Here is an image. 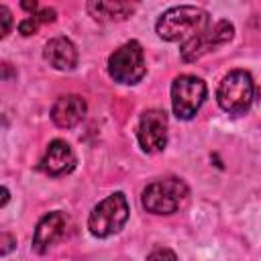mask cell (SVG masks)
<instances>
[{
    "instance_id": "obj_1",
    "label": "cell",
    "mask_w": 261,
    "mask_h": 261,
    "mask_svg": "<svg viewBox=\"0 0 261 261\" xmlns=\"http://www.w3.org/2000/svg\"><path fill=\"white\" fill-rule=\"evenodd\" d=\"M210 24V14L204 8L198 6H173L169 10H165L157 24L155 31L163 41L175 43V41H190L192 37H196L198 33H202L206 27Z\"/></svg>"
},
{
    "instance_id": "obj_2",
    "label": "cell",
    "mask_w": 261,
    "mask_h": 261,
    "mask_svg": "<svg viewBox=\"0 0 261 261\" xmlns=\"http://www.w3.org/2000/svg\"><path fill=\"white\" fill-rule=\"evenodd\" d=\"M218 106L228 114H245L255 100V82L249 71L245 69H232L228 71L216 90Z\"/></svg>"
},
{
    "instance_id": "obj_3",
    "label": "cell",
    "mask_w": 261,
    "mask_h": 261,
    "mask_svg": "<svg viewBox=\"0 0 261 261\" xmlns=\"http://www.w3.org/2000/svg\"><path fill=\"white\" fill-rule=\"evenodd\" d=\"M128 220V202L122 192H114L102 202H98L90 216H88V228L94 237L106 239L116 234Z\"/></svg>"
},
{
    "instance_id": "obj_4",
    "label": "cell",
    "mask_w": 261,
    "mask_h": 261,
    "mask_svg": "<svg viewBox=\"0 0 261 261\" xmlns=\"http://www.w3.org/2000/svg\"><path fill=\"white\" fill-rule=\"evenodd\" d=\"M188 186L179 177H163L143 190L141 204L151 214H173L188 198Z\"/></svg>"
},
{
    "instance_id": "obj_5",
    "label": "cell",
    "mask_w": 261,
    "mask_h": 261,
    "mask_svg": "<svg viewBox=\"0 0 261 261\" xmlns=\"http://www.w3.org/2000/svg\"><path fill=\"white\" fill-rule=\"evenodd\" d=\"M147 73L145 53L139 41H126L108 57V75L122 86L139 84Z\"/></svg>"
},
{
    "instance_id": "obj_6",
    "label": "cell",
    "mask_w": 261,
    "mask_h": 261,
    "mask_svg": "<svg viewBox=\"0 0 261 261\" xmlns=\"http://www.w3.org/2000/svg\"><path fill=\"white\" fill-rule=\"evenodd\" d=\"M206 84L204 80L184 73L177 75L171 84V108L173 114L181 120H190L198 114L206 100Z\"/></svg>"
},
{
    "instance_id": "obj_7",
    "label": "cell",
    "mask_w": 261,
    "mask_h": 261,
    "mask_svg": "<svg viewBox=\"0 0 261 261\" xmlns=\"http://www.w3.org/2000/svg\"><path fill=\"white\" fill-rule=\"evenodd\" d=\"M232 37H234V27L228 20H218L214 24H208L202 33H198L196 37H192L190 41H186L181 45V49H179L181 61H186V63L198 61L206 53L226 45Z\"/></svg>"
},
{
    "instance_id": "obj_8",
    "label": "cell",
    "mask_w": 261,
    "mask_h": 261,
    "mask_svg": "<svg viewBox=\"0 0 261 261\" xmlns=\"http://www.w3.org/2000/svg\"><path fill=\"white\" fill-rule=\"evenodd\" d=\"M137 139L145 153H159L167 145V114L159 108H149L141 114Z\"/></svg>"
},
{
    "instance_id": "obj_9",
    "label": "cell",
    "mask_w": 261,
    "mask_h": 261,
    "mask_svg": "<svg viewBox=\"0 0 261 261\" xmlns=\"http://www.w3.org/2000/svg\"><path fill=\"white\" fill-rule=\"evenodd\" d=\"M69 228V218L65 212L61 210H53L49 214H45L37 226H35V232H33V249L43 255L47 253L57 241H61L65 237Z\"/></svg>"
},
{
    "instance_id": "obj_10",
    "label": "cell",
    "mask_w": 261,
    "mask_h": 261,
    "mask_svg": "<svg viewBox=\"0 0 261 261\" xmlns=\"http://www.w3.org/2000/svg\"><path fill=\"white\" fill-rule=\"evenodd\" d=\"M75 167V153L71 145L63 139H55L47 145L45 155L39 161V169L47 175H65Z\"/></svg>"
},
{
    "instance_id": "obj_11",
    "label": "cell",
    "mask_w": 261,
    "mask_h": 261,
    "mask_svg": "<svg viewBox=\"0 0 261 261\" xmlns=\"http://www.w3.org/2000/svg\"><path fill=\"white\" fill-rule=\"evenodd\" d=\"M88 112V104L80 94H65L59 96L51 108V120L59 128H73L77 126Z\"/></svg>"
},
{
    "instance_id": "obj_12",
    "label": "cell",
    "mask_w": 261,
    "mask_h": 261,
    "mask_svg": "<svg viewBox=\"0 0 261 261\" xmlns=\"http://www.w3.org/2000/svg\"><path fill=\"white\" fill-rule=\"evenodd\" d=\"M45 61L57 71H71L77 65V49L67 37H53L43 49Z\"/></svg>"
},
{
    "instance_id": "obj_13",
    "label": "cell",
    "mask_w": 261,
    "mask_h": 261,
    "mask_svg": "<svg viewBox=\"0 0 261 261\" xmlns=\"http://www.w3.org/2000/svg\"><path fill=\"white\" fill-rule=\"evenodd\" d=\"M90 16L98 22H114V20H124L128 18L137 4L130 2H106V0H92L86 4Z\"/></svg>"
},
{
    "instance_id": "obj_14",
    "label": "cell",
    "mask_w": 261,
    "mask_h": 261,
    "mask_svg": "<svg viewBox=\"0 0 261 261\" xmlns=\"http://www.w3.org/2000/svg\"><path fill=\"white\" fill-rule=\"evenodd\" d=\"M39 27H41V22L35 18V16H27V18H22L20 22H18V33L22 35V37H31V35H35L37 31H39Z\"/></svg>"
},
{
    "instance_id": "obj_15",
    "label": "cell",
    "mask_w": 261,
    "mask_h": 261,
    "mask_svg": "<svg viewBox=\"0 0 261 261\" xmlns=\"http://www.w3.org/2000/svg\"><path fill=\"white\" fill-rule=\"evenodd\" d=\"M147 261H177L175 253L167 247H157L147 255Z\"/></svg>"
},
{
    "instance_id": "obj_16",
    "label": "cell",
    "mask_w": 261,
    "mask_h": 261,
    "mask_svg": "<svg viewBox=\"0 0 261 261\" xmlns=\"http://www.w3.org/2000/svg\"><path fill=\"white\" fill-rule=\"evenodd\" d=\"M0 20H2V29H0V39H4L8 33H10V27H12V14L6 6H0Z\"/></svg>"
},
{
    "instance_id": "obj_17",
    "label": "cell",
    "mask_w": 261,
    "mask_h": 261,
    "mask_svg": "<svg viewBox=\"0 0 261 261\" xmlns=\"http://www.w3.org/2000/svg\"><path fill=\"white\" fill-rule=\"evenodd\" d=\"M2 245H4V247H2V255H8L10 249H12V245H14V239L4 232V234H2Z\"/></svg>"
},
{
    "instance_id": "obj_18",
    "label": "cell",
    "mask_w": 261,
    "mask_h": 261,
    "mask_svg": "<svg viewBox=\"0 0 261 261\" xmlns=\"http://www.w3.org/2000/svg\"><path fill=\"white\" fill-rule=\"evenodd\" d=\"M20 6H22L24 10H29L31 14H35V12L39 10V4H37L35 0H33V2H20Z\"/></svg>"
},
{
    "instance_id": "obj_19",
    "label": "cell",
    "mask_w": 261,
    "mask_h": 261,
    "mask_svg": "<svg viewBox=\"0 0 261 261\" xmlns=\"http://www.w3.org/2000/svg\"><path fill=\"white\" fill-rule=\"evenodd\" d=\"M8 198H10V194H8V188L4 186V188H2V202H0V206H2V208L6 206V202H8Z\"/></svg>"
}]
</instances>
